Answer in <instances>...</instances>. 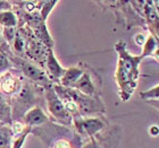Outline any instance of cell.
Returning <instances> with one entry per match:
<instances>
[{"mask_svg":"<svg viewBox=\"0 0 159 148\" xmlns=\"http://www.w3.org/2000/svg\"><path fill=\"white\" fill-rule=\"evenodd\" d=\"M116 50L118 52V66L116 70V82L118 85L120 93L119 95L123 101H127L129 97L134 92L138 80V65L140 58L129 56L125 50V43L118 42L116 44Z\"/></svg>","mask_w":159,"mask_h":148,"instance_id":"cell-1","label":"cell"},{"mask_svg":"<svg viewBox=\"0 0 159 148\" xmlns=\"http://www.w3.org/2000/svg\"><path fill=\"white\" fill-rule=\"evenodd\" d=\"M8 58H9V60L13 63V67H15L16 70H18L22 75H24L26 78L30 79V82H32L33 84L40 86L43 89L53 86L52 82L49 79L46 71L41 69L34 62L25 59V58H20V57L15 56L13 52L8 56Z\"/></svg>","mask_w":159,"mask_h":148,"instance_id":"cell-2","label":"cell"},{"mask_svg":"<svg viewBox=\"0 0 159 148\" xmlns=\"http://www.w3.org/2000/svg\"><path fill=\"white\" fill-rule=\"evenodd\" d=\"M44 99H46L47 109L49 111L50 115L53 118V120H56L57 122H59L60 125L65 127L73 125V116L65 109L53 86L44 89Z\"/></svg>","mask_w":159,"mask_h":148,"instance_id":"cell-3","label":"cell"},{"mask_svg":"<svg viewBox=\"0 0 159 148\" xmlns=\"http://www.w3.org/2000/svg\"><path fill=\"white\" fill-rule=\"evenodd\" d=\"M73 125L80 136L94 138L106 128L107 122L102 116H79L73 119Z\"/></svg>","mask_w":159,"mask_h":148,"instance_id":"cell-4","label":"cell"},{"mask_svg":"<svg viewBox=\"0 0 159 148\" xmlns=\"http://www.w3.org/2000/svg\"><path fill=\"white\" fill-rule=\"evenodd\" d=\"M24 79L22 74L16 69H11L0 75V93L8 97H14L20 92Z\"/></svg>","mask_w":159,"mask_h":148,"instance_id":"cell-5","label":"cell"},{"mask_svg":"<svg viewBox=\"0 0 159 148\" xmlns=\"http://www.w3.org/2000/svg\"><path fill=\"white\" fill-rule=\"evenodd\" d=\"M22 122L26 127H30V128L34 129L37 128V127H41V125L48 123L49 122V115L43 111V109L41 106L37 105L34 106V108H32L31 110H29L24 114L23 119H22Z\"/></svg>","mask_w":159,"mask_h":148,"instance_id":"cell-6","label":"cell"},{"mask_svg":"<svg viewBox=\"0 0 159 148\" xmlns=\"http://www.w3.org/2000/svg\"><path fill=\"white\" fill-rule=\"evenodd\" d=\"M93 74L94 73H91L90 70H84V74L77 80L76 84L73 86V89L86 96H92V97L99 96L96 82L93 80Z\"/></svg>","mask_w":159,"mask_h":148,"instance_id":"cell-7","label":"cell"},{"mask_svg":"<svg viewBox=\"0 0 159 148\" xmlns=\"http://www.w3.org/2000/svg\"><path fill=\"white\" fill-rule=\"evenodd\" d=\"M46 74L48 75L49 79L51 82H60L61 77L64 76L66 69L60 66L59 61L57 60L55 53H53L52 49L48 50V54H47L46 59Z\"/></svg>","mask_w":159,"mask_h":148,"instance_id":"cell-8","label":"cell"},{"mask_svg":"<svg viewBox=\"0 0 159 148\" xmlns=\"http://www.w3.org/2000/svg\"><path fill=\"white\" fill-rule=\"evenodd\" d=\"M84 68H83V65H79V66H74L70 67L68 69H66L64 76L61 77L59 82V85H61L63 87H66V88H73V86L77 82L82 75L84 74Z\"/></svg>","mask_w":159,"mask_h":148,"instance_id":"cell-9","label":"cell"},{"mask_svg":"<svg viewBox=\"0 0 159 148\" xmlns=\"http://www.w3.org/2000/svg\"><path fill=\"white\" fill-rule=\"evenodd\" d=\"M13 122V111L9 99L0 93V127L8 125Z\"/></svg>","mask_w":159,"mask_h":148,"instance_id":"cell-10","label":"cell"},{"mask_svg":"<svg viewBox=\"0 0 159 148\" xmlns=\"http://www.w3.org/2000/svg\"><path fill=\"white\" fill-rule=\"evenodd\" d=\"M0 25L2 28H16L18 25V17L11 10H5L0 13Z\"/></svg>","mask_w":159,"mask_h":148,"instance_id":"cell-11","label":"cell"},{"mask_svg":"<svg viewBox=\"0 0 159 148\" xmlns=\"http://www.w3.org/2000/svg\"><path fill=\"white\" fill-rule=\"evenodd\" d=\"M13 140L14 133L10 125L0 127V148H11Z\"/></svg>","mask_w":159,"mask_h":148,"instance_id":"cell-12","label":"cell"},{"mask_svg":"<svg viewBox=\"0 0 159 148\" xmlns=\"http://www.w3.org/2000/svg\"><path fill=\"white\" fill-rule=\"evenodd\" d=\"M110 142L113 140L109 138H91L88 142L83 145L82 148H110Z\"/></svg>","mask_w":159,"mask_h":148,"instance_id":"cell-13","label":"cell"},{"mask_svg":"<svg viewBox=\"0 0 159 148\" xmlns=\"http://www.w3.org/2000/svg\"><path fill=\"white\" fill-rule=\"evenodd\" d=\"M31 132H32V128H30V127H26V128H25V130H24L22 133H20V135L16 136V137H14L11 148H23L24 142H25V140H26V138H27V136L30 135Z\"/></svg>","mask_w":159,"mask_h":148,"instance_id":"cell-14","label":"cell"},{"mask_svg":"<svg viewBox=\"0 0 159 148\" xmlns=\"http://www.w3.org/2000/svg\"><path fill=\"white\" fill-rule=\"evenodd\" d=\"M11 69H13V63L9 60L8 56L0 52V75H2V74L7 73Z\"/></svg>","mask_w":159,"mask_h":148,"instance_id":"cell-15","label":"cell"},{"mask_svg":"<svg viewBox=\"0 0 159 148\" xmlns=\"http://www.w3.org/2000/svg\"><path fill=\"white\" fill-rule=\"evenodd\" d=\"M58 1H43V5L41 7V10H40V15H41V18H42L43 22H46L47 18H48V15L50 14V11L53 9V7L56 6Z\"/></svg>","mask_w":159,"mask_h":148,"instance_id":"cell-16","label":"cell"},{"mask_svg":"<svg viewBox=\"0 0 159 148\" xmlns=\"http://www.w3.org/2000/svg\"><path fill=\"white\" fill-rule=\"evenodd\" d=\"M50 148H75L73 146V144L70 142V140H67L66 138H57L55 139L51 144H50Z\"/></svg>","mask_w":159,"mask_h":148,"instance_id":"cell-17","label":"cell"},{"mask_svg":"<svg viewBox=\"0 0 159 148\" xmlns=\"http://www.w3.org/2000/svg\"><path fill=\"white\" fill-rule=\"evenodd\" d=\"M143 99H159V86L156 87V88L151 89L150 92H146V93H142L141 94Z\"/></svg>","mask_w":159,"mask_h":148,"instance_id":"cell-18","label":"cell"},{"mask_svg":"<svg viewBox=\"0 0 159 148\" xmlns=\"http://www.w3.org/2000/svg\"><path fill=\"white\" fill-rule=\"evenodd\" d=\"M8 43L5 41V39H3V35H2V31L0 30V52L5 53V54H7V51H6V48H8Z\"/></svg>","mask_w":159,"mask_h":148,"instance_id":"cell-19","label":"cell"},{"mask_svg":"<svg viewBox=\"0 0 159 148\" xmlns=\"http://www.w3.org/2000/svg\"><path fill=\"white\" fill-rule=\"evenodd\" d=\"M150 133L152 136H158L159 135V128H157V127H151V129H150Z\"/></svg>","mask_w":159,"mask_h":148,"instance_id":"cell-20","label":"cell"}]
</instances>
